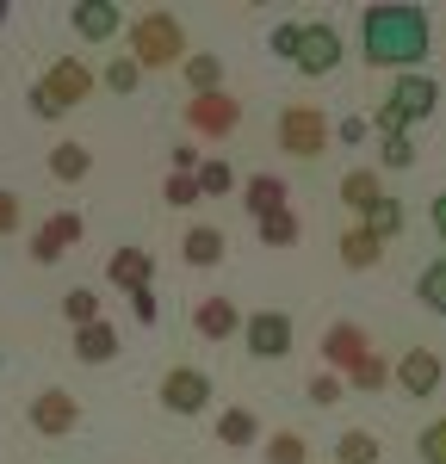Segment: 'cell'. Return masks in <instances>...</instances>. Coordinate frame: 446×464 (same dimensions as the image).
Wrapping results in <instances>:
<instances>
[{"instance_id":"d590c367","label":"cell","mask_w":446,"mask_h":464,"mask_svg":"<svg viewBox=\"0 0 446 464\" xmlns=\"http://www.w3.org/2000/svg\"><path fill=\"white\" fill-rule=\"evenodd\" d=\"M341 391H347V384H341L334 372H316V378H310V402H316V409H329V402H334Z\"/></svg>"},{"instance_id":"8fae6325","label":"cell","mask_w":446,"mask_h":464,"mask_svg":"<svg viewBox=\"0 0 446 464\" xmlns=\"http://www.w3.org/2000/svg\"><path fill=\"white\" fill-rule=\"evenodd\" d=\"M74 242H81V217H74V211H56V217H50V223L32 236V260H44V266H50V260H63Z\"/></svg>"},{"instance_id":"83f0119b","label":"cell","mask_w":446,"mask_h":464,"mask_svg":"<svg viewBox=\"0 0 446 464\" xmlns=\"http://www.w3.org/2000/svg\"><path fill=\"white\" fill-rule=\"evenodd\" d=\"M255 229H260V242H267V248H292V242H297V217H292V211L260 217Z\"/></svg>"},{"instance_id":"52a82bcc","label":"cell","mask_w":446,"mask_h":464,"mask_svg":"<svg viewBox=\"0 0 446 464\" xmlns=\"http://www.w3.org/2000/svg\"><path fill=\"white\" fill-rule=\"evenodd\" d=\"M248 353L255 359H286L292 353V316H286V310H255V316H248Z\"/></svg>"},{"instance_id":"8992f818","label":"cell","mask_w":446,"mask_h":464,"mask_svg":"<svg viewBox=\"0 0 446 464\" xmlns=\"http://www.w3.org/2000/svg\"><path fill=\"white\" fill-rule=\"evenodd\" d=\"M205 402H211V378H205V372L174 365V372L161 378V409H174V415H205Z\"/></svg>"},{"instance_id":"60d3db41","label":"cell","mask_w":446,"mask_h":464,"mask_svg":"<svg viewBox=\"0 0 446 464\" xmlns=\"http://www.w3.org/2000/svg\"><path fill=\"white\" fill-rule=\"evenodd\" d=\"M334 137H341V143H366V118H341Z\"/></svg>"},{"instance_id":"5b68a950","label":"cell","mask_w":446,"mask_h":464,"mask_svg":"<svg viewBox=\"0 0 446 464\" xmlns=\"http://www.w3.org/2000/svg\"><path fill=\"white\" fill-rule=\"evenodd\" d=\"M329 118L316 106H286V118H279V149L286 155H297V161H310V155H323L329 149Z\"/></svg>"},{"instance_id":"f1b7e54d","label":"cell","mask_w":446,"mask_h":464,"mask_svg":"<svg viewBox=\"0 0 446 464\" xmlns=\"http://www.w3.org/2000/svg\"><path fill=\"white\" fill-rule=\"evenodd\" d=\"M347 384H354V391H384V384H391V365H384L378 353H366L354 372H347Z\"/></svg>"},{"instance_id":"ab89813d","label":"cell","mask_w":446,"mask_h":464,"mask_svg":"<svg viewBox=\"0 0 446 464\" xmlns=\"http://www.w3.org/2000/svg\"><path fill=\"white\" fill-rule=\"evenodd\" d=\"M267 44H273V56H292V50H297V25H273Z\"/></svg>"},{"instance_id":"6da1fadb","label":"cell","mask_w":446,"mask_h":464,"mask_svg":"<svg viewBox=\"0 0 446 464\" xmlns=\"http://www.w3.org/2000/svg\"><path fill=\"white\" fill-rule=\"evenodd\" d=\"M360 32H366V56L372 63H384V69H415L422 56H428V13L422 6H409V0H384V6H366L360 13Z\"/></svg>"},{"instance_id":"e0dca14e","label":"cell","mask_w":446,"mask_h":464,"mask_svg":"<svg viewBox=\"0 0 446 464\" xmlns=\"http://www.w3.org/2000/svg\"><path fill=\"white\" fill-rule=\"evenodd\" d=\"M74 353L87 359V365H106L118 353V334H112L106 322H87V328H74Z\"/></svg>"},{"instance_id":"d6a6232c","label":"cell","mask_w":446,"mask_h":464,"mask_svg":"<svg viewBox=\"0 0 446 464\" xmlns=\"http://www.w3.org/2000/svg\"><path fill=\"white\" fill-rule=\"evenodd\" d=\"M106 87H112V93H137V87H143V69H137V63H112Z\"/></svg>"},{"instance_id":"44dd1931","label":"cell","mask_w":446,"mask_h":464,"mask_svg":"<svg viewBox=\"0 0 446 464\" xmlns=\"http://www.w3.org/2000/svg\"><path fill=\"white\" fill-rule=\"evenodd\" d=\"M218 260H223V229H211V223L186 229V266H218Z\"/></svg>"},{"instance_id":"3957f363","label":"cell","mask_w":446,"mask_h":464,"mask_svg":"<svg viewBox=\"0 0 446 464\" xmlns=\"http://www.w3.org/2000/svg\"><path fill=\"white\" fill-rule=\"evenodd\" d=\"M180 56H186V32L174 13H143L131 25V63L137 69H174Z\"/></svg>"},{"instance_id":"ee69618b","label":"cell","mask_w":446,"mask_h":464,"mask_svg":"<svg viewBox=\"0 0 446 464\" xmlns=\"http://www.w3.org/2000/svg\"><path fill=\"white\" fill-rule=\"evenodd\" d=\"M0 25H6V0H0Z\"/></svg>"},{"instance_id":"4316f807","label":"cell","mask_w":446,"mask_h":464,"mask_svg":"<svg viewBox=\"0 0 446 464\" xmlns=\"http://www.w3.org/2000/svg\"><path fill=\"white\" fill-rule=\"evenodd\" d=\"M334 464H378V440L372 433H341V446H334Z\"/></svg>"},{"instance_id":"484cf974","label":"cell","mask_w":446,"mask_h":464,"mask_svg":"<svg viewBox=\"0 0 446 464\" xmlns=\"http://www.w3.org/2000/svg\"><path fill=\"white\" fill-rule=\"evenodd\" d=\"M87 168H93V155H87L81 143H56V149H50V174H56V179H81Z\"/></svg>"},{"instance_id":"2e32d148","label":"cell","mask_w":446,"mask_h":464,"mask_svg":"<svg viewBox=\"0 0 446 464\" xmlns=\"http://www.w3.org/2000/svg\"><path fill=\"white\" fill-rule=\"evenodd\" d=\"M236 322H242V310H236L229 297H205L199 316H192V328H199L205 341H223V334H236Z\"/></svg>"},{"instance_id":"4dcf8cb0","label":"cell","mask_w":446,"mask_h":464,"mask_svg":"<svg viewBox=\"0 0 446 464\" xmlns=\"http://www.w3.org/2000/svg\"><path fill=\"white\" fill-rule=\"evenodd\" d=\"M229 186H236V174H229L223 161H199V198H218Z\"/></svg>"},{"instance_id":"7402d4cb","label":"cell","mask_w":446,"mask_h":464,"mask_svg":"<svg viewBox=\"0 0 446 464\" xmlns=\"http://www.w3.org/2000/svg\"><path fill=\"white\" fill-rule=\"evenodd\" d=\"M378 254H384V242H378L372 229H360V223L341 236V260H347V266H378Z\"/></svg>"},{"instance_id":"cb8c5ba5","label":"cell","mask_w":446,"mask_h":464,"mask_svg":"<svg viewBox=\"0 0 446 464\" xmlns=\"http://www.w3.org/2000/svg\"><path fill=\"white\" fill-rule=\"evenodd\" d=\"M415 297H422L434 316H446V260H428V266H422V279H415Z\"/></svg>"},{"instance_id":"7c38bea8","label":"cell","mask_w":446,"mask_h":464,"mask_svg":"<svg viewBox=\"0 0 446 464\" xmlns=\"http://www.w3.org/2000/svg\"><path fill=\"white\" fill-rule=\"evenodd\" d=\"M106 279L118 291H149V279H155V260H149L143 248H118L106 260Z\"/></svg>"},{"instance_id":"7a4b0ae2","label":"cell","mask_w":446,"mask_h":464,"mask_svg":"<svg viewBox=\"0 0 446 464\" xmlns=\"http://www.w3.org/2000/svg\"><path fill=\"white\" fill-rule=\"evenodd\" d=\"M434 106H441V87H434L428 74H397L391 100L372 111V130H384V137H409V124H422Z\"/></svg>"},{"instance_id":"836d02e7","label":"cell","mask_w":446,"mask_h":464,"mask_svg":"<svg viewBox=\"0 0 446 464\" xmlns=\"http://www.w3.org/2000/svg\"><path fill=\"white\" fill-rule=\"evenodd\" d=\"M161 192H168V205H192V198H199V168H192V174H168Z\"/></svg>"},{"instance_id":"277c9868","label":"cell","mask_w":446,"mask_h":464,"mask_svg":"<svg viewBox=\"0 0 446 464\" xmlns=\"http://www.w3.org/2000/svg\"><path fill=\"white\" fill-rule=\"evenodd\" d=\"M292 63H297V74H310V81L334 74V69H341V32H334L329 19H310V25H297Z\"/></svg>"},{"instance_id":"ffe728a7","label":"cell","mask_w":446,"mask_h":464,"mask_svg":"<svg viewBox=\"0 0 446 464\" xmlns=\"http://www.w3.org/2000/svg\"><path fill=\"white\" fill-rule=\"evenodd\" d=\"M360 229H372L378 242H391V236L403 229V205H397V198H372L366 211H360Z\"/></svg>"},{"instance_id":"8d00e7d4","label":"cell","mask_w":446,"mask_h":464,"mask_svg":"<svg viewBox=\"0 0 446 464\" xmlns=\"http://www.w3.org/2000/svg\"><path fill=\"white\" fill-rule=\"evenodd\" d=\"M415 161V143L409 137H384V168H409Z\"/></svg>"},{"instance_id":"603a6c76","label":"cell","mask_w":446,"mask_h":464,"mask_svg":"<svg viewBox=\"0 0 446 464\" xmlns=\"http://www.w3.org/2000/svg\"><path fill=\"white\" fill-rule=\"evenodd\" d=\"M218 440H223V446H255V440H260V421L248 415V409H223Z\"/></svg>"},{"instance_id":"9a60e30c","label":"cell","mask_w":446,"mask_h":464,"mask_svg":"<svg viewBox=\"0 0 446 464\" xmlns=\"http://www.w3.org/2000/svg\"><path fill=\"white\" fill-rule=\"evenodd\" d=\"M397 384H403L409 396H428L434 384H441V359L422 353V347H415V353H403V365H397Z\"/></svg>"},{"instance_id":"7bdbcfd3","label":"cell","mask_w":446,"mask_h":464,"mask_svg":"<svg viewBox=\"0 0 446 464\" xmlns=\"http://www.w3.org/2000/svg\"><path fill=\"white\" fill-rule=\"evenodd\" d=\"M434 229H441V242H446V192L434 198Z\"/></svg>"},{"instance_id":"d6986e66","label":"cell","mask_w":446,"mask_h":464,"mask_svg":"<svg viewBox=\"0 0 446 464\" xmlns=\"http://www.w3.org/2000/svg\"><path fill=\"white\" fill-rule=\"evenodd\" d=\"M248 211H255V223L273 217V211H286V179L279 174H255L248 179Z\"/></svg>"},{"instance_id":"4fadbf2b","label":"cell","mask_w":446,"mask_h":464,"mask_svg":"<svg viewBox=\"0 0 446 464\" xmlns=\"http://www.w3.org/2000/svg\"><path fill=\"white\" fill-rule=\"evenodd\" d=\"M366 353L372 347H366V334H360L354 322H334L329 334H323V365H347V372H354Z\"/></svg>"},{"instance_id":"1f68e13d","label":"cell","mask_w":446,"mask_h":464,"mask_svg":"<svg viewBox=\"0 0 446 464\" xmlns=\"http://www.w3.org/2000/svg\"><path fill=\"white\" fill-rule=\"evenodd\" d=\"M415 452H422V464H446V415L434 421V428H422Z\"/></svg>"},{"instance_id":"9c48e42d","label":"cell","mask_w":446,"mask_h":464,"mask_svg":"<svg viewBox=\"0 0 446 464\" xmlns=\"http://www.w3.org/2000/svg\"><path fill=\"white\" fill-rule=\"evenodd\" d=\"M186 118H192V130H199V137H229V130H236V118H242V106H236L229 93H192Z\"/></svg>"},{"instance_id":"e575fe53","label":"cell","mask_w":446,"mask_h":464,"mask_svg":"<svg viewBox=\"0 0 446 464\" xmlns=\"http://www.w3.org/2000/svg\"><path fill=\"white\" fill-rule=\"evenodd\" d=\"M267 459H273V464H304V440H297V433H273Z\"/></svg>"},{"instance_id":"5bb4252c","label":"cell","mask_w":446,"mask_h":464,"mask_svg":"<svg viewBox=\"0 0 446 464\" xmlns=\"http://www.w3.org/2000/svg\"><path fill=\"white\" fill-rule=\"evenodd\" d=\"M69 19H74V32H81V37H112L124 13H118L112 0H74V6H69Z\"/></svg>"},{"instance_id":"ac0fdd59","label":"cell","mask_w":446,"mask_h":464,"mask_svg":"<svg viewBox=\"0 0 446 464\" xmlns=\"http://www.w3.org/2000/svg\"><path fill=\"white\" fill-rule=\"evenodd\" d=\"M372 198H384L378 174H372V168H347V174H341V205H347V211H366Z\"/></svg>"},{"instance_id":"ba28073f","label":"cell","mask_w":446,"mask_h":464,"mask_svg":"<svg viewBox=\"0 0 446 464\" xmlns=\"http://www.w3.org/2000/svg\"><path fill=\"white\" fill-rule=\"evenodd\" d=\"M37 87H44V93H50L56 106L69 111V106H81V100L93 93V74H87V63H74V56H63V63H50V74H44Z\"/></svg>"},{"instance_id":"f35d334b","label":"cell","mask_w":446,"mask_h":464,"mask_svg":"<svg viewBox=\"0 0 446 464\" xmlns=\"http://www.w3.org/2000/svg\"><path fill=\"white\" fill-rule=\"evenodd\" d=\"M19 198H13V192H0V236H13V229H19Z\"/></svg>"},{"instance_id":"d4e9b609","label":"cell","mask_w":446,"mask_h":464,"mask_svg":"<svg viewBox=\"0 0 446 464\" xmlns=\"http://www.w3.org/2000/svg\"><path fill=\"white\" fill-rule=\"evenodd\" d=\"M186 81H192V93H223V63L218 56H186Z\"/></svg>"},{"instance_id":"b9f144b4","label":"cell","mask_w":446,"mask_h":464,"mask_svg":"<svg viewBox=\"0 0 446 464\" xmlns=\"http://www.w3.org/2000/svg\"><path fill=\"white\" fill-rule=\"evenodd\" d=\"M32 111H37V118H63V106H56L44 87H32Z\"/></svg>"},{"instance_id":"30bf717a","label":"cell","mask_w":446,"mask_h":464,"mask_svg":"<svg viewBox=\"0 0 446 464\" xmlns=\"http://www.w3.org/2000/svg\"><path fill=\"white\" fill-rule=\"evenodd\" d=\"M74 421H81V402H74L69 391H44L32 402V428L50 433V440H63V433H74Z\"/></svg>"},{"instance_id":"f546056e","label":"cell","mask_w":446,"mask_h":464,"mask_svg":"<svg viewBox=\"0 0 446 464\" xmlns=\"http://www.w3.org/2000/svg\"><path fill=\"white\" fill-rule=\"evenodd\" d=\"M63 316H69L74 328L100 322V297H93V291H69V297H63Z\"/></svg>"},{"instance_id":"74e56055","label":"cell","mask_w":446,"mask_h":464,"mask_svg":"<svg viewBox=\"0 0 446 464\" xmlns=\"http://www.w3.org/2000/svg\"><path fill=\"white\" fill-rule=\"evenodd\" d=\"M131 316L143 322V328H149L155 316H161V310H155V291H131Z\"/></svg>"}]
</instances>
